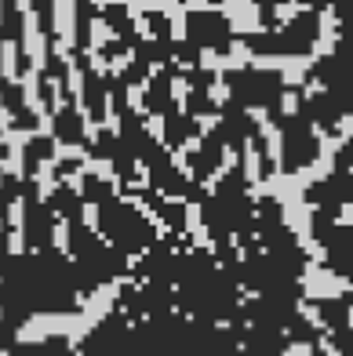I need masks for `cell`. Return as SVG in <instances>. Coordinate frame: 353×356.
<instances>
[]
</instances>
